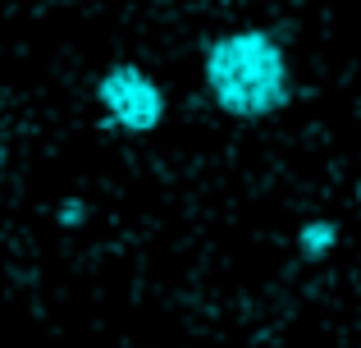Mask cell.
I'll return each instance as SVG.
<instances>
[{"label": "cell", "instance_id": "6da1fadb", "mask_svg": "<svg viewBox=\"0 0 361 348\" xmlns=\"http://www.w3.org/2000/svg\"><path fill=\"white\" fill-rule=\"evenodd\" d=\"M206 92L233 119L279 115L293 101V73L279 37L265 28H238L206 46Z\"/></svg>", "mask_w": 361, "mask_h": 348}, {"label": "cell", "instance_id": "3957f363", "mask_svg": "<svg viewBox=\"0 0 361 348\" xmlns=\"http://www.w3.org/2000/svg\"><path fill=\"white\" fill-rule=\"evenodd\" d=\"M338 243V224L334 220H307L298 229V248H302V257L307 261H320V257H329V248Z\"/></svg>", "mask_w": 361, "mask_h": 348}, {"label": "cell", "instance_id": "277c9868", "mask_svg": "<svg viewBox=\"0 0 361 348\" xmlns=\"http://www.w3.org/2000/svg\"><path fill=\"white\" fill-rule=\"evenodd\" d=\"M357 202H361V184H357Z\"/></svg>", "mask_w": 361, "mask_h": 348}, {"label": "cell", "instance_id": "7a4b0ae2", "mask_svg": "<svg viewBox=\"0 0 361 348\" xmlns=\"http://www.w3.org/2000/svg\"><path fill=\"white\" fill-rule=\"evenodd\" d=\"M97 101L106 110V119L123 133H151V128L165 119V92L137 64H115V69L101 78Z\"/></svg>", "mask_w": 361, "mask_h": 348}]
</instances>
